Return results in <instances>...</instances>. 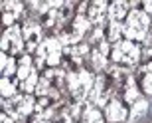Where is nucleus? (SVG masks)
Masks as SVG:
<instances>
[{"mask_svg": "<svg viewBox=\"0 0 152 123\" xmlns=\"http://www.w3.org/2000/svg\"><path fill=\"white\" fill-rule=\"evenodd\" d=\"M148 28V16L144 12H130L129 14V22L124 26V34L129 38H144V32Z\"/></svg>", "mask_w": 152, "mask_h": 123, "instance_id": "nucleus-1", "label": "nucleus"}, {"mask_svg": "<svg viewBox=\"0 0 152 123\" xmlns=\"http://www.w3.org/2000/svg\"><path fill=\"white\" fill-rule=\"evenodd\" d=\"M113 58L117 61H130V64H134L136 58H138V50H136L130 42H121V44H117V48H115Z\"/></svg>", "mask_w": 152, "mask_h": 123, "instance_id": "nucleus-2", "label": "nucleus"}, {"mask_svg": "<svg viewBox=\"0 0 152 123\" xmlns=\"http://www.w3.org/2000/svg\"><path fill=\"white\" fill-rule=\"evenodd\" d=\"M124 115H126V111H124L123 107L118 105L117 101H113V103L109 105V117L113 119V121H118V119H124Z\"/></svg>", "mask_w": 152, "mask_h": 123, "instance_id": "nucleus-3", "label": "nucleus"}, {"mask_svg": "<svg viewBox=\"0 0 152 123\" xmlns=\"http://www.w3.org/2000/svg\"><path fill=\"white\" fill-rule=\"evenodd\" d=\"M38 36H39V26L30 20V22L26 24V40H28V42H36Z\"/></svg>", "mask_w": 152, "mask_h": 123, "instance_id": "nucleus-4", "label": "nucleus"}, {"mask_svg": "<svg viewBox=\"0 0 152 123\" xmlns=\"http://www.w3.org/2000/svg\"><path fill=\"white\" fill-rule=\"evenodd\" d=\"M107 10V4L105 2H95V4H91V20H101L103 18V12Z\"/></svg>", "mask_w": 152, "mask_h": 123, "instance_id": "nucleus-5", "label": "nucleus"}, {"mask_svg": "<svg viewBox=\"0 0 152 123\" xmlns=\"http://www.w3.org/2000/svg\"><path fill=\"white\" fill-rule=\"evenodd\" d=\"M124 12H126V2H115L111 6V14H113L115 20H121L124 16Z\"/></svg>", "mask_w": 152, "mask_h": 123, "instance_id": "nucleus-6", "label": "nucleus"}, {"mask_svg": "<svg viewBox=\"0 0 152 123\" xmlns=\"http://www.w3.org/2000/svg\"><path fill=\"white\" fill-rule=\"evenodd\" d=\"M2 8H4V10H22V4H18V2H4V4H2ZM4 20H6V24H10V20L12 18H14V14H4Z\"/></svg>", "mask_w": 152, "mask_h": 123, "instance_id": "nucleus-7", "label": "nucleus"}, {"mask_svg": "<svg viewBox=\"0 0 152 123\" xmlns=\"http://www.w3.org/2000/svg\"><path fill=\"white\" fill-rule=\"evenodd\" d=\"M4 123H12V121H10V119H8V117H4Z\"/></svg>", "mask_w": 152, "mask_h": 123, "instance_id": "nucleus-8", "label": "nucleus"}]
</instances>
